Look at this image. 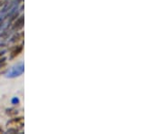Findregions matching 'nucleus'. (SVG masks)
I'll return each mask as SVG.
<instances>
[{
  "instance_id": "f03ea898",
  "label": "nucleus",
  "mask_w": 163,
  "mask_h": 134,
  "mask_svg": "<svg viewBox=\"0 0 163 134\" xmlns=\"http://www.w3.org/2000/svg\"><path fill=\"white\" fill-rule=\"evenodd\" d=\"M22 50H23V47H22L21 45H19L18 47H16V48L14 50L13 52H12V54H11V57H12V58H14V57L17 56L18 54L22 52Z\"/></svg>"
},
{
  "instance_id": "f257e3e1",
  "label": "nucleus",
  "mask_w": 163,
  "mask_h": 134,
  "mask_svg": "<svg viewBox=\"0 0 163 134\" xmlns=\"http://www.w3.org/2000/svg\"><path fill=\"white\" fill-rule=\"evenodd\" d=\"M24 124L23 118H15L7 123L8 128H14V132H17V128H21Z\"/></svg>"
},
{
  "instance_id": "7ed1b4c3",
  "label": "nucleus",
  "mask_w": 163,
  "mask_h": 134,
  "mask_svg": "<svg viewBox=\"0 0 163 134\" xmlns=\"http://www.w3.org/2000/svg\"><path fill=\"white\" fill-rule=\"evenodd\" d=\"M0 133H3V130L1 128H0Z\"/></svg>"
}]
</instances>
